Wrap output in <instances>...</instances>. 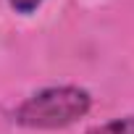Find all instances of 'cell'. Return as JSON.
<instances>
[{
	"instance_id": "cell-1",
	"label": "cell",
	"mask_w": 134,
	"mask_h": 134,
	"mask_svg": "<svg viewBox=\"0 0 134 134\" xmlns=\"http://www.w3.org/2000/svg\"><path fill=\"white\" fill-rule=\"evenodd\" d=\"M92 97L82 87L60 84L29 95L13 113V121L26 129H63L87 116Z\"/></svg>"
},
{
	"instance_id": "cell-2",
	"label": "cell",
	"mask_w": 134,
	"mask_h": 134,
	"mask_svg": "<svg viewBox=\"0 0 134 134\" xmlns=\"http://www.w3.org/2000/svg\"><path fill=\"white\" fill-rule=\"evenodd\" d=\"M87 134H134V113L131 116L113 118V121L100 124V126H92Z\"/></svg>"
},
{
	"instance_id": "cell-3",
	"label": "cell",
	"mask_w": 134,
	"mask_h": 134,
	"mask_svg": "<svg viewBox=\"0 0 134 134\" xmlns=\"http://www.w3.org/2000/svg\"><path fill=\"white\" fill-rule=\"evenodd\" d=\"M8 3H11L19 13H32V11L42 3V0H8Z\"/></svg>"
}]
</instances>
